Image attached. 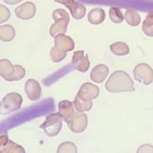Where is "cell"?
Instances as JSON below:
<instances>
[{"instance_id":"1","label":"cell","mask_w":153,"mask_h":153,"mask_svg":"<svg viewBox=\"0 0 153 153\" xmlns=\"http://www.w3.org/2000/svg\"><path fill=\"white\" fill-rule=\"evenodd\" d=\"M106 89L107 92L113 93L135 92L132 78L123 71H116L112 73L106 83Z\"/></svg>"},{"instance_id":"2","label":"cell","mask_w":153,"mask_h":153,"mask_svg":"<svg viewBox=\"0 0 153 153\" xmlns=\"http://www.w3.org/2000/svg\"><path fill=\"white\" fill-rule=\"evenodd\" d=\"M23 102L22 96L17 92L6 94L0 102V114H9L20 109Z\"/></svg>"},{"instance_id":"3","label":"cell","mask_w":153,"mask_h":153,"mask_svg":"<svg viewBox=\"0 0 153 153\" xmlns=\"http://www.w3.org/2000/svg\"><path fill=\"white\" fill-rule=\"evenodd\" d=\"M62 127V118L58 113H55L47 116L45 122L41 125L47 136L56 137L59 134Z\"/></svg>"},{"instance_id":"4","label":"cell","mask_w":153,"mask_h":153,"mask_svg":"<svg viewBox=\"0 0 153 153\" xmlns=\"http://www.w3.org/2000/svg\"><path fill=\"white\" fill-rule=\"evenodd\" d=\"M134 77L138 82L149 85L153 82V70L147 63H139L134 69Z\"/></svg>"},{"instance_id":"5","label":"cell","mask_w":153,"mask_h":153,"mask_svg":"<svg viewBox=\"0 0 153 153\" xmlns=\"http://www.w3.org/2000/svg\"><path fill=\"white\" fill-rule=\"evenodd\" d=\"M100 95V88L92 83H85L79 89L76 96L85 101H91Z\"/></svg>"},{"instance_id":"6","label":"cell","mask_w":153,"mask_h":153,"mask_svg":"<svg viewBox=\"0 0 153 153\" xmlns=\"http://www.w3.org/2000/svg\"><path fill=\"white\" fill-rule=\"evenodd\" d=\"M15 14L19 19L28 20L33 19L36 13V6L32 2H26L15 8Z\"/></svg>"},{"instance_id":"7","label":"cell","mask_w":153,"mask_h":153,"mask_svg":"<svg viewBox=\"0 0 153 153\" xmlns=\"http://www.w3.org/2000/svg\"><path fill=\"white\" fill-rule=\"evenodd\" d=\"M87 124H88V118L86 114H76L72 117L71 122L68 123V126L72 132L79 134V133L84 132L86 129Z\"/></svg>"},{"instance_id":"8","label":"cell","mask_w":153,"mask_h":153,"mask_svg":"<svg viewBox=\"0 0 153 153\" xmlns=\"http://www.w3.org/2000/svg\"><path fill=\"white\" fill-rule=\"evenodd\" d=\"M25 92L30 100L36 101L42 97V87L38 81L34 79H28L25 84Z\"/></svg>"},{"instance_id":"9","label":"cell","mask_w":153,"mask_h":153,"mask_svg":"<svg viewBox=\"0 0 153 153\" xmlns=\"http://www.w3.org/2000/svg\"><path fill=\"white\" fill-rule=\"evenodd\" d=\"M72 64L74 66V68L79 71L80 72H85L88 71L89 67H90V62L88 57L85 55L84 51L82 50H78L76 51L73 54L72 56Z\"/></svg>"},{"instance_id":"10","label":"cell","mask_w":153,"mask_h":153,"mask_svg":"<svg viewBox=\"0 0 153 153\" xmlns=\"http://www.w3.org/2000/svg\"><path fill=\"white\" fill-rule=\"evenodd\" d=\"M74 108L75 107L73 103L69 100H62L58 104V114L67 124L71 122L72 117L76 114Z\"/></svg>"},{"instance_id":"11","label":"cell","mask_w":153,"mask_h":153,"mask_svg":"<svg viewBox=\"0 0 153 153\" xmlns=\"http://www.w3.org/2000/svg\"><path fill=\"white\" fill-rule=\"evenodd\" d=\"M55 48L58 50H60L62 52L67 53L68 51H71L72 49H74V42L73 40L67 36L62 34H58L57 36L55 37Z\"/></svg>"},{"instance_id":"12","label":"cell","mask_w":153,"mask_h":153,"mask_svg":"<svg viewBox=\"0 0 153 153\" xmlns=\"http://www.w3.org/2000/svg\"><path fill=\"white\" fill-rule=\"evenodd\" d=\"M108 72H109V69L107 65L98 64L92 70L90 76L93 82L100 84L106 79V77L108 75Z\"/></svg>"},{"instance_id":"13","label":"cell","mask_w":153,"mask_h":153,"mask_svg":"<svg viewBox=\"0 0 153 153\" xmlns=\"http://www.w3.org/2000/svg\"><path fill=\"white\" fill-rule=\"evenodd\" d=\"M15 71V65L7 59L0 60V76L6 81H9Z\"/></svg>"},{"instance_id":"14","label":"cell","mask_w":153,"mask_h":153,"mask_svg":"<svg viewBox=\"0 0 153 153\" xmlns=\"http://www.w3.org/2000/svg\"><path fill=\"white\" fill-rule=\"evenodd\" d=\"M67 8L70 9L71 14L75 19H83L86 13V7L83 4L77 3L75 1L73 3H71L70 5H68Z\"/></svg>"},{"instance_id":"15","label":"cell","mask_w":153,"mask_h":153,"mask_svg":"<svg viewBox=\"0 0 153 153\" xmlns=\"http://www.w3.org/2000/svg\"><path fill=\"white\" fill-rule=\"evenodd\" d=\"M106 19L105 11L101 8H94L92 9L88 14V21L93 25L101 24Z\"/></svg>"},{"instance_id":"16","label":"cell","mask_w":153,"mask_h":153,"mask_svg":"<svg viewBox=\"0 0 153 153\" xmlns=\"http://www.w3.org/2000/svg\"><path fill=\"white\" fill-rule=\"evenodd\" d=\"M15 37V29L11 25L0 26V40L4 42H12Z\"/></svg>"},{"instance_id":"17","label":"cell","mask_w":153,"mask_h":153,"mask_svg":"<svg viewBox=\"0 0 153 153\" xmlns=\"http://www.w3.org/2000/svg\"><path fill=\"white\" fill-rule=\"evenodd\" d=\"M68 23L63 22V21H56L49 29V33L52 37H56L58 34H64L67 32V27H68Z\"/></svg>"},{"instance_id":"18","label":"cell","mask_w":153,"mask_h":153,"mask_svg":"<svg viewBox=\"0 0 153 153\" xmlns=\"http://www.w3.org/2000/svg\"><path fill=\"white\" fill-rule=\"evenodd\" d=\"M110 50L112 51L113 54L122 56H126L129 53V48L128 46L122 42H114L110 46Z\"/></svg>"},{"instance_id":"19","label":"cell","mask_w":153,"mask_h":153,"mask_svg":"<svg viewBox=\"0 0 153 153\" xmlns=\"http://www.w3.org/2000/svg\"><path fill=\"white\" fill-rule=\"evenodd\" d=\"M74 107L76 110L77 113H84V112H87L90 111L92 108V101H85L81 100L79 97L76 96L75 100H74Z\"/></svg>"},{"instance_id":"20","label":"cell","mask_w":153,"mask_h":153,"mask_svg":"<svg viewBox=\"0 0 153 153\" xmlns=\"http://www.w3.org/2000/svg\"><path fill=\"white\" fill-rule=\"evenodd\" d=\"M124 19L126 22L132 27H137L140 24L141 21V17L138 14L137 12L133 10H127L125 14H124Z\"/></svg>"},{"instance_id":"21","label":"cell","mask_w":153,"mask_h":153,"mask_svg":"<svg viewBox=\"0 0 153 153\" xmlns=\"http://www.w3.org/2000/svg\"><path fill=\"white\" fill-rule=\"evenodd\" d=\"M143 32L150 37H153V12H151L143 22Z\"/></svg>"},{"instance_id":"22","label":"cell","mask_w":153,"mask_h":153,"mask_svg":"<svg viewBox=\"0 0 153 153\" xmlns=\"http://www.w3.org/2000/svg\"><path fill=\"white\" fill-rule=\"evenodd\" d=\"M1 153H25V150L22 146L9 140L1 150Z\"/></svg>"},{"instance_id":"23","label":"cell","mask_w":153,"mask_h":153,"mask_svg":"<svg viewBox=\"0 0 153 153\" xmlns=\"http://www.w3.org/2000/svg\"><path fill=\"white\" fill-rule=\"evenodd\" d=\"M109 18L112 20V22H114L115 24L122 23L124 19L123 13H122L121 9L118 7H112L109 9Z\"/></svg>"},{"instance_id":"24","label":"cell","mask_w":153,"mask_h":153,"mask_svg":"<svg viewBox=\"0 0 153 153\" xmlns=\"http://www.w3.org/2000/svg\"><path fill=\"white\" fill-rule=\"evenodd\" d=\"M52 18L55 21H63L70 23V16L68 13L63 9H56L52 13Z\"/></svg>"},{"instance_id":"25","label":"cell","mask_w":153,"mask_h":153,"mask_svg":"<svg viewBox=\"0 0 153 153\" xmlns=\"http://www.w3.org/2000/svg\"><path fill=\"white\" fill-rule=\"evenodd\" d=\"M58 153H76L77 149L76 146L71 142H64L57 149Z\"/></svg>"},{"instance_id":"26","label":"cell","mask_w":153,"mask_h":153,"mask_svg":"<svg viewBox=\"0 0 153 153\" xmlns=\"http://www.w3.org/2000/svg\"><path fill=\"white\" fill-rule=\"evenodd\" d=\"M66 54L67 53L62 52L60 50L56 49L55 47H53L50 49V57L54 62H59L62 61L66 57Z\"/></svg>"},{"instance_id":"27","label":"cell","mask_w":153,"mask_h":153,"mask_svg":"<svg viewBox=\"0 0 153 153\" xmlns=\"http://www.w3.org/2000/svg\"><path fill=\"white\" fill-rule=\"evenodd\" d=\"M26 75V70L20 66V65H15V71L13 73V75L12 76V77L10 78V82L11 81H18L20 80L22 78H24V76Z\"/></svg>"},{"instance_id":"28","label":"cell","mask_w":153,"mask_h":153,"mask_svg":"<svg viewBox=\"0 0 153 153\" xmlns=\"http://www.w3.org/2000/svg\"><path fill=\"white\" fill-rule=\"evenodd\" d=\"M10 16H11L10 10L4 4H0V24L7 21L10 19Z\"/></svg>"},{"instance_id":"29","label":"cell","mask_w":153,"mask_h":153,"mask_svg":"<svg viewBox=\"0 0 153 153\" xmlns=\"http://www.w3.org/2000/svg\"><path fill=\"white\" fill-rule=\"evenodd\" d=\"M138 153H147L152 152L153 153V146L151 144H143L141 145L137 150Z\"/></svg>"},{"instance_id":"30","label":"cell","mask_w":153,"mask_h":153,"mask_svg":"<svg viewBox=\"0 0 153 153\" xmlns=\"http://www.w3.org/2000/svg\"><path fill=\"white\" fill-rule=\"evenodd\" d=\"M8 141H9V138H8L7 134H3L0 136V153H1V150L7 143Z\"/></svg>"},{"instance_id":"31","label":"cell","mask_w":153,"mask_h":153,"mask_svg":"<svg viewBox=\"0 0 153 153\" xmlns=\"http://www.w3.org/2000/svg\"><path fill=\"white\" fill-rule=\"evenodd\" d=\"M56 2H57V3H59V4H64L66 7L68 6V5H70L71 3H73L74 2V0H55Z\"/></svg>"},{"instance_id":"32","label":"cell","mask_w":153,"mask_h":153,"mask_svg":"<svg viewBox=\"0 0 153 153\" xmlns=\"http://www.w3.org/2000/svg\"><path fill=\"white\" fill-rule=\"evenodd\" d=\"M5 4H11V5H13V4H19V3H20L21 1H23V0H3Z\"/></svg>"}]
</instances>
